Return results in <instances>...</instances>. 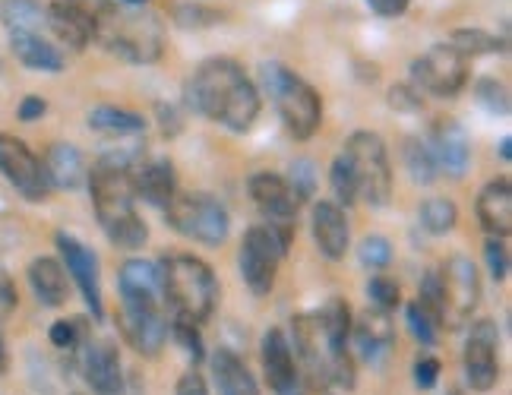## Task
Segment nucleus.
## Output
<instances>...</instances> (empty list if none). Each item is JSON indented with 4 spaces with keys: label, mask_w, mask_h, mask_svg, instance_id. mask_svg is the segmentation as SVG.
Masks as SVG:
<instances>
[{
    "label": "nucleus",
    "mask_w": 512,
    "mask_h": 395,
    "mask_svg": "<svg viewBox=\"0 0 512 395\" xmlns=\"http://www.w3.org/2000/svg\"><path fill=\"white\" fill-rule=\"evenodd\" d=\"M143 158L140 146L114 149L98 158L86 177L98 228L117 250H140L149 241V225L136 209L133 190V171Z\"/></svg>",
    "instance_id": "1"
},
{
    "label": "nucleus",
    "mask_w": 512,
    "mask_h": 395,
    "mask_svg": "<svg viewBox=\"0 0 512 395\" xmlns=\"http://www.w3.org/2000/svg\"><path fill=\"white\" fill-rule=\"evenodd\" d=\"M184 102L193 114L231 133H247L260 117V89L231 57H209L184 83Z\"/></svg>",
    "instance_id": "2"
},
{
    "label": "nucleus",
    "mask_w": 512,
    "mask_h": 395,
    "mask_svg": "<svg viewBox=\"0 0 512 395\" xmlns=\"http://www.w3.org/2000/svg\"><path fill=\"white\" fill-rule=\"evenodd\" d=\"M294 351L317 386H354L351 358V307L342 298H329L320 310L291 320Z\"/></svg>",
    "instance_id": "3"
},
{
    "label": "nucleus",
    "mask_w": 512,
    "mask_h": 395,
    "mask_svg": "<svg viewBox=\"0 0 512 395\" xmlns=\"http://www.w3.org/2000/svg\"><path fill=\"white\" fill-rule=\"evenodd\" d=\"M117 294H121L124 339L146 358H155L171 335L159 263L140 260V256L127 260L117 272Z\"/></svg>",
    "instance_id": "4"
},
{
    "label": "nucleus",
    "mask_w": 512,
    "mask_h": 395,
    "mask_svg": "<svg viewBox=\"0 0 512 395\" xmlns=\"http://www.w3.org/2000/svg\"><path fill=\"white\" fill-rule=\"evenodd\" d=\"M159 272L171 320L203 326L219 304V279L212 266L193 253H168L159 260Z\"/></svg>",
    "instance_id": "5"
},
{
    "label": "nucleus",
    "mask_w": 512,
    "mask_h": 395,
    "mask_svg": "<svg viewBox=\"0 0 512 395\" xmlns=\"http://www.w3.org/2000/svg\"><path fill=\"white\" fill-rule=\"evenodd\" d=\"M263 89L269 92L275 111H279L285 130L294 140H310L323 124V98L301 73L285 64H263Z\"/></svg>",
    "instance_id": "6"
},
{
    "label": "nucleus",
    "mask_w": 512,
    "mask_h": 395,
    "mask_svg": "<svg viewBox=\"0 0 512 395\" xmlns=\"http://www.w3.org/2000/svg\"><path fill=\"white\" fill-rule=\"evenodd\" d=\"M95 42L130 64H155L165 51V29L155 13L114 10L108 23L95 32Z\"/></svg>",
    "instance_id": "7"
},
{
    "label": "nucleus",
    "mask_w": 512,
    "mask_h": 395,
    "mask_svg": "<svg viewBox=\"0 0 512 395\" xmlns=\"http://www.w3.org/2000/svg\"><path fill=\"white\" fill-rule=\"evenodd\" d=\"M339 155L358 184V200H364L370 209H383L392 196V162L383 136L373 130H354Z\"/></svg>",
    "instance_id": "8"
},
{
    "label": "nucleus",
    "mask_w": 512,
    "mask_h": 395,
    "mask_svg": "<svg viewBox=\"0 0 512 395\" xmlns=\"http://www.w3.org/2000/svg\"><path fill=\"white\" fill-rule=\"evenodd\" d=\"M168 228L203 247H222L231 234V215L222 200L212 193H174V200L162 209Z\"/></svg>",
    "instance_id": "9"
},
{
    "label": "nucleus",
    "mask_w": 512,
    "mask_h": 395,
    "mask_svg": "<svg viewBox=\"0 0 512 395\" xmlns=\"http://www.w3.org/2000/svg\"><path fill=\"white\" fill-rule=\"evenodd\" d=\"M247 190H250L253 206L260 209V215L266 219V228L279 237V244L288 250L291 237H294V225H298L301 203H298V196H294L291 184L285 181V174L256 171V174H250Z\"/></svg>",
    "instance_id": "10"
},
{
    "label": "nucleus",
    "mask_w": 512,
    "mask_h": 395,
    "mask_svg": "<svg viewBox=\"0 0 512 395\" xmlns=\"http://www.w3.org/2000/svg\"><path fill=\"white\" fill-rule=\"evenodd\" d=\"M411 86L437 98H456L468 86V61L449 42L430 45L411 61Z\"/></svg>",
    "instance_id": "11"
},
{
    "label": "nucleus",
    "mask_w": 512,
    "mask_h": 395,
    "mask_svg": "<svg viewBox=\"0 0 512 395\" xmlns=\"http://www.w3.org/2000/svg\"><path fill=\"white\" fill-rule=\"evenodd\" d=\"M285 253L288 250L279 244V237H275L266 225H253L244 231V241L238 250V269H241L244 285L256 294V298H269L272 294Z\"/></svg>",
    "instance_id": "12"
},
{
    "label": "nucleus",
    "mask_w": 512,
    "mask_h": 395,
    "mask_svg": "<svg viewBox=\"0 0 512 395\" xmlns=\"http://www.w3.org/2000/svg\"><path fill=\"white\" fill-rule=\"evenodd\" d=\"M0 174L29 203H45L54 190L42 158L13 133H0Z\"/></svg>",
    "instance_id": "13"
},
{
    "label": "nucleus",
    "mask_w": 512,
    "mask_h": 395,
    "mask_svg": "<svg viewBox=\"0 0 512 395\" xmlns=\"http://www.w3.org/2000/svg\"><path fill=\"white\" fill-rule=\"evenodd\" d=\"M443 282V326L459 329L481 304V272L468 256H449L440 266Z\"/></svg>",
    "instance_id": "14"
},
{
    "label": "nucleus",
    "mask_w": 512,
    "mask_h": 395,
    "mask_svg": "<svg viewBox=\"0 0 512 395\" xmlns=\"http://www.w3.org/2000/svg\"><path fill=\"white\" fill-rule=\"evenodd\" d=\"M54 244H57V253H61V266L67 272V279H73L76 288H80L92 320H102L105 301H102V272H98V256L92 253V247H86L80 237H73L70 231H57Z\"/></svg>",
    "instance_id": "15"
},
{
    "label": "nucleus",
    "mask_w": 512,
    "mask_h": 395,
    "mask_svg": "<svg viewBox=\"0 0 512 395\" xmlns=\"http://www.w3.org/2000/svg\"><path fill=\"white\" fill-rule=\"evenodd\" d=\"M500 329L494 320H478L468 332V342H465V354H462V364H465V380L475 392H490L500 380Z\"/></svg>",
    "instance_id": "16"
},
{
    "label": "nucleus",
    "mask_w": 512,
    "mask_h": 395,
    "mask_svg": "<svg viewBox=\"0 0 512 395\" xmlns=\"http://www.w3.org/2000/svg\"><path fill=\"white\" fill-rule=\"evenodd\" d=\"M424 143L433 155V162H437L440 174L456 177V181L465 177L471 165V136L462 127V121H456V117H437V121L430 124Z\"/></svg>",
    "instance_id": "17"
},
{
    "label": "nucleus",
    "mask_w": 512,
    "mask_h": 395,
    "mask_svg": "<svg viewBox=\"0 0 512 395\" xmlns=\"http://www.w3.org/2000/svg\"><path fill=\"white\" fill-rule=\"evenodd\" d=\"M83 380L95 395H124V364L114 342H92L80 348Z\"/></svg>",
    "instance_id": "18"
},
{
    "label": "nucleus",
    "mask_w": 512,
    "mask_h": 395,
    "mask_svg": "<svg viewBox=\"0 0 512 395\" xmlns=\"http://www.w3.org/2000/svg\"><path fill=\"white\" fill-rule=\"evenodd\" d=\"M310 231H313V244H317V250L326 256V260H332V263L345 260V253L351 247V225H348V215L339 203H332V200L313 203Z\"/></svg>",
    "instance_id": "19"
},
{
    "label": "nucleus",
    "mask_w": 512,
    "mask_h": 395,
    "mask_svg": "<svg viewBox=\"0 0 512 395\" xmlns=\"http://www.w3.org/2000/svg\"><path fill=\"white\" fill-rule=\"evenodd\" d=\"M260 354H263V370L266 380L275 389V395H301L298 389V367H294V354H291V342L282 329H266L263 342H260Z\"/></svg>",
    "instance_id": "20"
},
{
    "label": "nucleus",
    "mask_w": 512,
    "mask_h": 395,
    "mask_svg": "<svg viewBox=\"0 0 512 395\" xmlns=\"http://www.w3.org/2000/svg\"><path fill=\"white\" fill-rule=\"evenodd\" d=\"M351 342L367 364H380L392 351V345H396V326H392V316L377 310V307L361 313V320L351 323Z\"/></svg>",
    "instance_id": "21"
},
{
    "label": "nucleus",
    "mask_w": 512,
    "mask_h": 395,
    "mask_svg": "<svg viewBox=\"0 0 512 395\" xmlns=\"http://www.w3.org/2000/svg\"><path fill=\"white\" fill-rule=\"evenodd\" d=\"M475 212H478L481 228L490 237L506 241L512 234V184H509V177H494V181L481 187Z\"/></svg>",
    "instance_id": "22"
},
{
    "label": "nucleus",
    "mask_w": 512,
    "mask_h": 395,
    "mask_svg": "<svg viewBox=\"0 0 512 395\" xmlns=\"http://www.w3.org/2000/svg\"><path fill=\"white\" fill-rule=\"evenodd\" d=\"M136 200H143L155 209H165L177 193V174L168 158H143L133 171Z\"/></svg>",
    "instance_id": "23"
},
{
    "label": "nucleus",
    "mask_w": 512,
    "mask_h": 395,
    "mask_svg": "<svg viewBox=\"0 0 512 395\" xmlns=\"http://www.w3.org/2000/svg\"><path fill=\"white\" fill-rule=\"evenodd\" d=\"M10 51L19 64L35 73H61L64 70V51L57 48L51 38L42 32H13L10 35Z\"/></svg>",
    "instance_id": "24"
},
{
    "label": "nucleus",
    "mask_w": 512,
    "mask_h": 395,
    "mask_svg": "<svg viewBox=\"0 0 512 395\" xmlns=\"http://www.w3.org/2000/svg\"><path fill=\"white\" fill-rule=\"evenodd\" d=\"M209 367H212V383L219 389V395H263L260 383H256L244 358L234 354L231 348H215Z\"/></svg>",
    "instance_id": "25"
},
{
    "label": "nucleus",
    "mask_w": 512,
    "mask_h": 395,
    "mask_svg": "<svg viewBox=\"0 0 512 395\" xmlns=\"http://www.w3.org/2000/svg\"><path fill=\"white\" fill-rule=\"evenodd\" d=\"M29 275V288L35 294V301L42 307H64L70 298V285H67V272L61 260L54 256H35L26 269Z\"/></svg>",
    "instance_id": "26"
},
{
    "label": "nucleus",
    "mask_w": 512,
    "mask_h": 395,
    "mask_svg": "<svg viewBox=\"0 0 512 395\" xmlns=\"http://www.w3.org/2000/svg\"><path fill=\"white\" fill-rule=\"evenodd\" d=\"M42 165L48 171L51 187H57V190H80L89 177L86 155L73 143H51V149L42 158Z\"/></svg>",
    "instance_id": "27"
},
{
    "label": "nucleus",
    "mask_w": 512,
    "mask_h": 395,
    "mask_svg": "<svg viewBox=\"0 0 512 395\" xmlns=\"http://www.w3.org/2000/svg\"><path fill=\"white\" fill-rule=\"evenodd\" d=\"M45 10H48L45 29H51L61 45H70L73 51H83L86 45H92V26L67 4V0H54Z\"/></svg>",
    "instance_id": "28"
},
{
    "label": "nucleus",
    "mask_w": 512,
    "mask_h": 395,
    "mask_svg": "<svg viewBox=\"0 0 512 395\" xmlns=\"http://www.w3.org/2000/svg\"><path fill=\"white\" fill-rule=\"evenodd\" d=\"M86 124H89V130L102 133V136H117V140L146 133V117L143 114L117 108V105H95L86 114Z\"/></svg>",
    "instance_id": "29"
},
{
    "label": "nucleus",
    "mask_w": 512,
    "mask_h": 395,
    "mask_svg": "<svg viewBox=\"0 0 512 395\" xmlns=\"http://www.w3.org/2000/svg\"><path fill=\"white\" fill-rule=\"evenodd\" d=\"M0 23L13 32H42L48 23V10L42 0H0Z\"/></svg>",
    "instance_id": "30"
},
{
    "label": "nucleus",
    "mask_w": 512,
    "mask_h": 395,
    "mask_svg": "<svg viewBox=\"0 0 512 395\" xmlns=\"http://www.w3.org/2000/svg\"><path fill=\"white\" fill-rule=\"evenodd\" d=\"M449 45L456 48L465 61L471 57H487V54H503L506 51V38H497L494 32L478 29V26H462L449 35Z\"/></svg>",
    "instance_id": "31"
},
{
    "label": "nucleus",
    "mask_w": 512,
    "mask_h": 395,
    "mask_svg": "<svg viewBox=\"0 0 512 395\" xmlns=\"http://www.w3.org/2000/svg\"><path fill=\"white\" fill-rule=\"evenodd\" d=\"M418 222L427 234L443 237L459 225V206L446 200V196H427L418 206Z\"/></svg>",
    "instance_id": "32"
},
{
    "label": "nucleus",
    "mask_w": 512,
    "mask_h": 395,
    "mask_svg": "<svg viewBox=\"0 0 512 395\" xmlns=\"http://www.w3.org/2000/svg\"><path fill=\"white\" fill-rule=\"evenodd\" d=\"M402 162H405V171H408L411 181L421 184V187H430L440 177V168H437V162H433L427 143L418 140V136H408V140H405V146H402Z\"/></svg>",
    "instance_id": "33"
},
{
    "label": "nucleus",
    "mask_w": 512,
    "mask_h": 395,
    "mask_svg": "<svg viewBox=\"0 0 512 395\" xmlns=\"http://www.w3.org/2000/svg\"><path fill=\"white\" fill-rule=\"evenodd\" d=\"M48 339L54 348L61 351H80L89 339V323L83 316H73V320H57L51 329H48Z\"/></svg>",
    "instance_id": "34"
},
{
    "label": "nucleus",
    "mask_w": 512,
    "mask_h": 395,
    "mask_svg": "<svg viewBox=\"0 0 512 395\" xmlns=\"http://www.w3.org/2000/svg\"><path fill=\"white\" fill-rule=\"evenodd\" d=\"M475 98L484 111H490L494 117H506L509 114V89L494 76H481L475 83Z\"/></svg>",
    "instance_id": "35"
},
{
    "label": "nucleus",
    "mask_w": 512,
    "mask_h": 395,
    "mask_svg": "<svg viewBox=\"0 0 512 395\" xmlns=\"http://www.w3.org/2000/svg\"><path fill=\"white\" fill-rule=\"evenodd\" d=\"M171 19L174 26L181 29H209V26H219L222 23V13H215L203 4H193V0H187V4H174L171 7Z\"/></svg>",
    "instance_id": "36"
},
{
    "label": "nucleus",
    "mask_w": 512,
    "mask_h": 395,
    "mask_svg": "<svg viewBox=\"0 0 512 395\" xmlns=\"http://www.w3.org/2000/svg\"><path fill=\"white\" fill-rule=\"evenodd\" d=\"M405 320H408V329H411V335L424 345V348H433L437 345V339H440V323L433 320V316L418 304V301H411L408 304V310H405Z\"/></svg>",
    "instance_id": "37"
},
{
    "label": "nucleus",
    "mask_w": 512,
    "mask_h": 395,
    "mask_svg": "<svg viewBox=\"0 0 512 395\" xmlns=\"http://www.w3.org/2000/svg\"><path fill=\"white\" fill-rule=\"evenodd\" d=\"M358 260L370 272L389 269V263H392V244H389V237H383V234H367L364 241H361V247H358Z\"/></svg>",
    "instance_id": "38"
},
{
    "label": "nucleus",
    "mask_w": 512,
    "mask_h": 395,
    "mask_svg": "<svg viewBox=\"0 0 512 395\" xmlns=\"http://www.w3.org/2000/svg\"><path fill=\"white\" fill-rule=\"evenodd\" d=\"M285 181L291 184L294 196H298V203H307L310 196L317 193V165H313L310 158H294Z\"/></svg>",
    "instance_id": "39"
},
{
    "label": "nucleus",
    "mask_w": 512,
    "mask_h": 395,
    "mask_svg": "<svg viewBox=\"0 0 512 395\" xmlns=\"http://www.w3.org/2000/svg\"><path fill=\"white\" fill-rule=\"evenodd\" d=\"M367 298L377 310L392 313L402 304V291H399L396 279H389V275H373V279L367 282Z\"/></svg>",
    "instance_id": "40"
},
{
    "label": "nucleus",
    "mask_w": 512,
    "mask_h": 395,
    "mask_svg": "<svg viewBox=\"0 0 512 395\" xmlns=\"http://www.w3.org/2000/svg\"><path fill=\"white\" fill-rule=\"evenodd\" d=\"M329 184H332V193H336V200H339L342 209L358 203V184H354L351 168L345 165L342 155H336V162H332V168H329Z\"/></svg>",
    "instance_id": "41"
},
{
    "label": "nucleus",
    "mask_w": 512,
    "mask_h": 395,
    "mask_svg": "<svg viewBox=\"0 0 512 395\" xmlns=\"http://www.w3.org/2000/svg\"><path fill=\"white\" fill-rule=\"evenodd\" d=\"M171 339L184 348V354L193 361V364H200L206 358V351H203V335H200V326H193V323H184V320H171Z\"/></svg>",
    "instance_id": "42"
},
{
    "label": "nucleus",
    "mask_w": 512,
    "mask_h": 395,
    "mask_svg": "<svg viewBox=\"0 0 512 395\" xmlns=\"http://www.w3.org/2000/svg\"><path fill=\"white\" fill-rule=\"evenodd\" d=\"M484 260H487V272L494 282H506L509 275V247L500 241V237H490L484 244Z\"/></svg>",
    "instance_id": "43"
},
{
    "label": "nucleus",
    "mask_w": 512,
    "mask_h": 395,
    "mask_svg": "<svg viewBox=\"0 0 512 395\" xmlns=\"http://www.w3.org/2000/svg\"><path fill=\"white\" fill-rule=\"evenodd\" d=\"M389 105L396 108V111H408V114H415L424 108V98L421 92L411 86V83H399V86H392L389 89Z\"/></svg>",
    "instance_id": "44"
},
{
    "label": "nucleus",
    "mask_w": 512,
    "mask_h": 395,
    "mask_svg": "<svg viewBox=\"0 0 512 395\" xmlns=\"http://www.w3.org/2000/svg\"><path fill=\"white\" fill-rule=\"evenodd\" d=\"M443 373V364L440 358H433V354H421V358L415 361V386L418 389H433Z\"/></svg>",
    "instance_id": "45"
},
{
    "label": "nucleus",
    "mask_w": 512,
    "mask_h": 395,
    "mask_svg": "<svg viewBox=\"0 0 512 395\" xmlns=\"http://www.w3.org/2000/svg\"><path fill=\"white\" fill-rule=\"evenodd\" d=\"M45 111H48V102L42 95H26L23 102H19V108H16V117L23 124H35V121H42Z\"/></svg>",
    "instance_id": "46"
},
{
    "label": "nucleus",
    "mask_w": 512,
    "mask_h": 395,
    "mask_svg": "<svg viewBox=\"0 0 512 395\" xmlns=\"http://www.w3.org/2000/svg\"><path fill=\"white\" fill-rule=\"evenodd\" d=\"M367 7L383 19H396L411 7V0H367Z\"/></svg>",
    "instance_id": "47"
},
{
    "label": "nucleus",
    "mask_w": 512,
    "mask_h": 395,
    "mask_svg": "<svg viewBox=\"0 0 512 395\" xmlns=\"http://www.w3.org/2000/svg\"><path fill=\"white\" fill-rule=\"evenodd\" d=\"M174 395H209V389H206V380H203V373H196V370L184 373V377L177 380V389H174Z\"/></svg>",
    "instance_id": "48"
},
{
    "label": "nucleus",
    "mask_w": 512,
    "mask_h": 395,
    "mask_svg": "<svg viewBox=\"0 0 512 395\" xmlns=\"http://www.w3.org/2000/svg\"><path fill=\"white\" fill-rule=\"evenodd\" d=\"M159 114H162V127H165L168 136H174L177 130H181V121H177L174 105H159Z\"/></svg>",
    "instance_id": "49"
},
{
    "label": "nucleus",
    "mask_w": 512,
    "mask_h": 395,
    "mask_svg": "<svg viewBox=\"0 0 512 395\" xmlns=\"http://www.w3.org/2000/svg\"><path fill=\"white\" fill-rule=\"evenodd\" d=\"M500 158H503V162H509V158H512V140H509V136H503V140H500Z\"/></svg>",
    "instance_id": "50"
},
{
    "label": "nucleus",
    "mask_w": 512,
    "mask_h": 395,
    "mask_svg": "<svg viewBox=\"0 0 512 395\" xmlns=\"http://www.w3.org/2000/svg\"><path fill=\"white\" fill-rule=\"evenodd\" d=\"M7 364H10V358H7V345H4V335H0V373L7 370Z\"/></svg>",
    "instance_id": "51"
},
{
    "label": "nucleus",
    "mask_w": 512,
    "mask_h": 395,
    "mask_svg": "<svg viewBox=\"0 0 512 395\" xmlns=\"http://www.w3.org/2000/svg\"><path fill=\"white\" fill-rule=\"evenodd\" d=\"M121 4L130 7V10H143V7L149 4V0H121Z\"/></svg>",
    "instance_id": "52"
},
{
    "label": "nucleus",
    "mask_w": 512,
    "mask_h": 395,
    "mask_svg": "<svg viewBox=\"0 0 512 395\" xmlns=\"http://www.w3.org/2000/svg\"><path fill=\"white\" fill-rule=\"evenodd\" d=\"M449 395H462V392L459 389H449Z\"/></svg>",
    "instance_id": "53"
}]
</instances>
